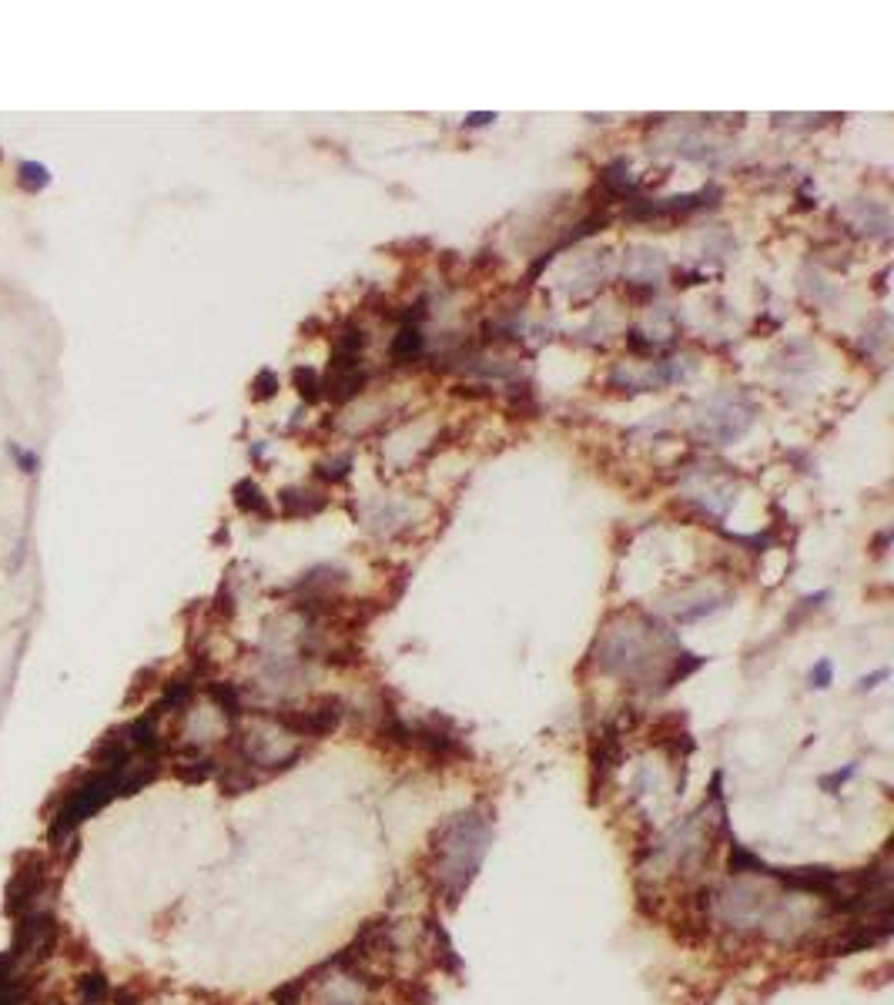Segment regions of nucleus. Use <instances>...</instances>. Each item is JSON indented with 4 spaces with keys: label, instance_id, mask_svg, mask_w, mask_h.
Masks as SVG:
<instances>
[{
    "label": "nucleus",
    "instance_id": "f257e3e1",
    "mask_svg": "<svg viewBox=\"0 0 894 1005\" xmlns=\"http://www.w3.org/2000/svg\"><path fill=\"white\" fill-rule=\"evenodd\" d=\"M489 838H493V825H489V815L483 808L459 811V815L446 818L436 831H432L426 875H429L432 888L446 898L449 908H453L459 898L466 895V888L473 885L476 871L486 858Z\"/></svg>",
    "mask_w": 894,
    "mask_h": 1005
},
{
    "label": "nucleus",
    "instance_id": "2eb2a0df",
    "mask_svg": "<svg viewBox=\"0 0 894 1005\" xmlns=\"http://www.w3.org/2000/svg\"><path fill=\"white\" fill-rule=\"evenodd\" d=\"M851 774H854V768H848V771H838V774H831V778H821V784H824V788H834V784H844V781H848Z\"/></svg>",
    "mask_w": 894,
    "mask_h": 1005
},
{
    "label": "nucleus",
    "instance_id": "0eeeda50",
    "mask_svg": "<svg viewBox=\"0 0 894 1005\" xmlns=\"http://www.w3.org/2000/svg\"><path fill=\"white\" fill-rule=\"evenodd\" d=\"M17 185H21L27 195H37V191H44L51 185V171H47V165H41V161H21V165H17Z\"/></svg>",
    "mask_w": 894,
    "mask_h": 1005
},
{
    "label": "nucleus",
    "instance_id": "f8f14e48",
    "mask_svg": "<svg viewBox=\"0 0 894 1005\" xmlns=\"http://www.w3.org/2000/svg\"><path fill=\"white\" fill-rule=\"evenodd\" d=\"M255 392H252V396L255 399H268V396H275V389H278V376H275V372H258V379H255V386H252Z\"/></svg>",
    "mask_w": 894,
    "mask_h": 1005
},
{
    "label": "nucleus",
    "instance_id": "dca6fc26",
    "mask_svg": "<svg viewBox=\"0 0 894 1005\" xmlns=\"http://www.w3.org/2000/svg\"><path fill=\"white\" fill-rule=\"evenodd\" d=\"M41 1005H67L64 999H51V1002H41Z\"/></svg>",
    "mask_w": 894,
    "mask_h": 1005
},
{
    "label": "nucleus",
    "instance_id": "1a4fd4ad",
    "mask_svg": "<svg viewBox=\"0 0 894 1005\" xmlns=\"http://www.w3.org/2000/svg\"><path fill=\"white\" fill-rule=\"evenodd\" d=\"M309 985H312V975H298V979L278 985V989L272 992V999H275V1005H305V992H309Z\"/></svg>",
    "mask_w": 894,
    "mask_h": 1005
},
{
    "label": "nucleus",
    "instance_id": "9d476101",
    "mask_svg": "<svg viewBox=\"0 0 894 1005\" xmlns=\"http://www.w3.org/2000/svg\"><path fill=\"white\" fill-rule=\"evenodd\" d=\"M419 346H422L419 329H402V335L396 339V349H392V352H396V359H409V356H416Z\"/></svg>",
    "mask_w": 894,
    "mask_h": 1005
},
{
    "label": "nucleus",
    "instance_id": "f3484780",
    "mask_svg": "<svg viewBox=\"0 0 894 1005\" xmlns=\"http://www.w3.org/2000/svg\"><path fill=\"white\" fill-rule=\"evenodd\" d=\"M0 158H4V155H0Z\"/></svg>",
    "mask_w": 894,
    "mask_h": 1005
},
{
    "label": "nucleus",
    "instance_id": "f03ea898",
    "mask_svg": "<svg viewBox=\"0 0 894 1005\" xmlns=\"http://www.w3.org/2000/svg\"><path fill=\"white\" fill-rule=\"evenodd\" d=\"M57 892L54 878V855L51 851H17L14 871L4 885V918H21L31 908H47L51 895ZM54 908V905H51Z\"/></svg>",
    "mask_w": 894,
    "mask_h": 1005
},
{
    "label": "nucleus",
    "instance_id": "9b49d317",
    "mask_svg": "<svg viewBox=\"0 0 894 1005\" xmlns=\"http://www.w3.org/2000/svg\"><path fill=\"white\" fill-rule=\"evenodd\" d=\"M295 386H298V392H302V396L309 399V402L319 399V386H315V372H309V369H295Z\"/></svg>",
    "mask_w": 894,
    "mask_h": 1005
},
{
    "label": "nucleus",
    "instance_id": "ddd939ff",
    "mask_svg": "<svg viewBox=\"0 0 894 1005\" xmlns=\"http://www.w3.org/2000/svg\"><path fill=\"white\" fill-rule=\"evenodd\" d=\"M11 453L17 459V466L24 469V473H37V466H41V456L34 453V449H21V446H11Z\"/></svg>",
    "mask_w": 894,
    "mask_h": 1005
},
{
    "label": "nucleus",
    "instance_id": "423d86ee",
    "mask_svg": "<svg viewBox=\"0 0 894 1005\" xmlns=\"http://www.w3.org/2000/svg\"><path fill=\"white\" fill-rule=\"evenodd\" d=\"M208 697L215 701V707L221 714L228 717V721H238V717L245 714V704H242V691H238V684H228V681H211L208 684Z\"/></svg>",
    "mask_w": 894,
    "mask_h": 1005
},
{
    "label": "nucleus",
    "instance_id": "20e7f679",
    "mask_svg": "<svg viewBox=\"0 0 894 1005\" xmlns=\"http://www.w3.org/2000/svg\"><path fill=\"white\" fill-rule=\"evenodd\" d=\"M218 761L211 758L205 748H195V744H185L171 754V774L185 784H205L208 778H215Z\"/></svg>",
    "mask_w": 894,
    "mask_h": 1005
},
{
    "label": "nucleus",
    "instance_id": "6e6552de",
    "mask_svg": "<svg viewBox=\"0 0 894 1005\" xmlns=\"http://www.w3.org/2000/svg\"><path fill=\"white\" fill-rule=\"evenodd\" d=\"M235 503H238V510H245V513H258V516H268V503H265V496L262 490L252 483V480H242L235 486Z\"/></svg>",
    "mask_w": 894,
    "mask_h": 1005
},
{
    "label": "nucleus",
    "instance_id": "4468645a",
    "mask_svg": "<svg viewBox=\"0 0 894 1005\" xmlns=\"http://www.w3.org/2000/svg\"><path fill=\"white\" fill-rule=\"evenodd\" d=\"M828 684H831V664L821 660V664L811 670V687H828Z\"/></svg>",
    "mask_w": 894,
    "mask_h": 1005
},
{
    "label": "nucleus",
    "instance_id": "7ed1b4c3",
    "mask_svg": "<svg viewBox=\"0 0 894 1005\" xmlns=\"http://www.w3.org/2000/svg\"><path fill=\"white\" fill-rule=\"evenodd\" d=\"M27 972H37L41 965H47L54 955H61L64 949V925L51 905L47 908H31L21 918H14V932L11 945H7Z\"/></svg>",
    "mask_w": 894,
    "mask_h": 1005
},
{
    "label": "nucleus",
    "instance_id": "39448f33",
    "mask_svg": "<svg viewBox=\"0 0 894 1005\" xmlns=\"http://www.w3.org/2000/svg\"><path fill=\"white\" fill-rule=\"evenodd\" d=\"M74 992H78V1005H108L114 985L108 979V972L81 969L78 979H74Z\"/></svg>",
    "mask_w": 894,
    "mask_h": 1005
}]
</instances>
